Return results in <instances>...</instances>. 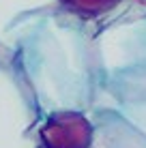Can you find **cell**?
Returning <instances> with one entry per match:
<instances>
[{
	"label": "cell",
	"mask_w": 146,
	"mask_h": 148,
	"mask_svg": "<svg viewBox=\"0 0 146 148\" xmlns=\"http://www.w3.org/2000/svg\"><path fill=\"white\" fill-rule=\"evenodd\" d=\"M99 101L95 110L146 101V13L120 17L95 32Z\"/></svg>",
	"instance_id": "2"
},
{
	"label": "cell",
	"mask_w": 146,
	"mask_h": 148,
	"mask_svg": "<svg viewBox=\"0 0 146 148\" xmlns=\"http://www.w3.org/2000/svg\"><path fill=\"white\" fill-rule=\"evenodd\" d=\"M135 2H138V4H142V7L146 9V0H135Z\"/></svg>",
	"instance_id": "9"
},
{
	"label": "cell",
	"mask_w": 146,
	"mask_h": 148,
	"mask_svg": "<svg viewBox=\"0 0 146 148\" xmlns=\"http://www.w3.org/2000/svg\"><path fill=\"white\" fill-rule=\"evenodd\" d=\"M88 114L95 125L93 148H146V135L118 110L99 108Z\"/></svg>",
	"instance_id": "5"
},
{
	"label": "cell",
	"mask_w": 146,
	"mask_h": 148,
	"mask_svg": "<svg viewBox=\"0 0 146 148\" xmlns=\"http://www.w3.org/2000/svg\"><path fill=\"white\" fill-rule=\"evenodd\" d=\"M56 4L58 0H0V43L7 45L11 30L22 17Z\"/></svg>",
	"instance_id": "6"
},
{
	"label": "cell",
	"mask_w": 146,
	"mask_h": 148,
	"mask_svg": "<svg viewBox=\"0 0 146 148\" xmlns=\"http://www.w3.org/2000/svg\"><path fill=\"white\" fill-rule=\"evenodd\" d=\"M90 22L62 7H47L22 17L7 47L43 114L62 110L93 112L99 101V69Z\"/></svg>",
	"instance_id": "1"
},
{
	"label": "cell",
	"mask_w": 146,
	"mask_h": 148,
	"mask_svg": "<svg viewBox=\"0 0 146 148\" xmlns=\"http://www.w3.org/2000/svg\"><path fill=\"white\" fill-rule=\"evenodd\" d=\"M41 112L17 58L0 43V148H39Z\"/></svg>",
	"instance_id": "3"
},
{
	"label": "cell",
	"mask_w": 146,
	"mask_h": 148,
	"mask_svg": "<svg viewBox=\"0 0 146 148\" xmlns=\"http://www.w3.org/2000/svg\"><path fill=\"white\" fill-rule=\"evenodd\" d=\"M120 114L125 116L131 125H135L140 131L146 135V101H142V103H129V105H120V108H116Z\"/></svg>",
	"instance_id": "8"
},
{
	"label": "cell",
	"mask_w": 146,
	"mask_h": 148,
	"mask_svg": "<svg viewBox=\"0 0 146 148\" xmlns=\"http://www.w3.org/2000/svg\"><path fill=\"white\" fill-rule=\"evenodd\" d=\"M39 148H93L95 125L88 112L62 110L41 116L37 127Z\"/></svg>",
	"instance_id": "4"
},
{
	"label": "cell",
	"mask_w": 146,
	"mask_h": 148,
	"mask_svg": "<svg viewBox=\"0 0 146 148\" xmlns=\"http://www.w3.org/2000/svg\"><path fill=\"white\" fill-rule=\"evenodd\" d=\"M125 2L129 0H58V7L64 11L73 13L75 17L84 19V22H97L105 15L118 11Z\"/></svg>",
	"instance_id": "7"
}]
</instances>
